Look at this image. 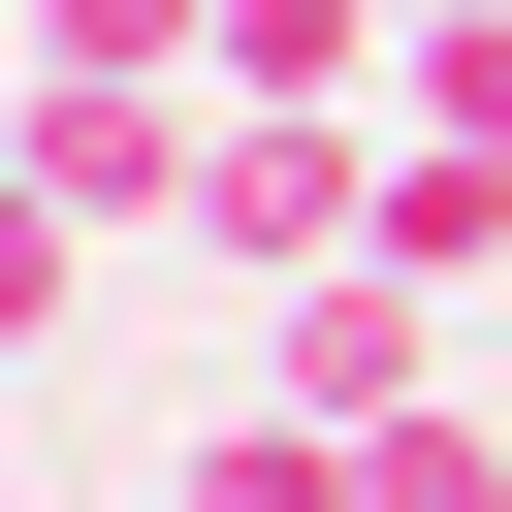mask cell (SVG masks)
<instances>
[{"label": "cell", "mask_w": 512, "mask_h": 512, "mask_svg": "<svg viewBox=\"0 0 512 512\" xmlns=\"http://www.w3.org/2000/svg\"><path fill=\"white\" fill-rule=\"evenodd\" d=\"M160 512H352V416H288V384H256V416H224V448H192Z\"/></svg>", "instance_id": "5"}, {"label": "cell", "mask_w": 512, "mask_h": 512, "mask_svg": "<svg viewBox=\"0 0 512 512\" xmlns=\"http://www.w3.org/2000/svg\"><path fill=\"white\" fill-rule=\"evenodd\" d=\"M384 96H416L448 160H512V0H416V64H384Z\"/></svg>", "instance_id": "6"}, {"label": "cell", "mask_w": 512, "mask_h": 512, "mask_svg": "<svg viewBox=\"0 0 512 512\" xmlns=\"http://www.w3.org/2000/svg\"><path fill=\"white\" fill-rule=\"evenodd\" d=\"M192 128H224V96H192V64H96V32H32V96H0V160H32L64 224H192Z\"/></svg>", "instance_id": "1"}, {"label": "cell", "mask_w": 512, "mask_h": 512, "mask_svg": "<svg viewBox=\"0 0 512 512\" xmlns=\"http://www.w3.org/2000/svg\"><path fill=\"white\" fill-rule=\"evenodd\" d=\"M352 256H416V288H480V256H512V160H448V128H384V224H352Z\"/></svg>", "instance_id": "4"}, {"label": "cell", "mask_w": 512, "mask_h": 512, "mask_svg": "<svg viewBox=\"0 0 512 512\" xmlns=\"http://www.w3.org/2000/svg\"><path fill=\"white\" fill-rule=\"evenodd\" d=\"M0 384H32V352H0Z\"/></svg>", "instance_id": "9"}, {"label": "cell", "mask_w": 512, "mask_h": 512, "mask_svg": "<svg viewBox=\"0 0 512 512\" xmlns=\"http://www.w3.org/2000/svg\"><path fill=\"white\" fill-rule=\"evenodd\" d=\"M64 320H96V224H64L32 160H0V352H64Z\"/></svg>", "instance_id": "7"}, {"label": "cell", "mask_w": 512, "mask_h": 512, "mask_svg": "<svg viewBox=\"0 0 512 512\" xmlns=\"http://www.w3.org/2000/svg\"><path fill=\"white\" fill-rule=\"evenodd\" d=\"M256 384H288V416H352V448H384V416H448V288H416V256H320V288L256 320Z\"/></svg>", "instance_id": "3"}, {"label": "cell", "mask_w": 512, "mask_h": 512, "mask_svg": "<svg viewBox=\"0 0 512 512\" xmlns=\"http://www.w3.org/2000/svg\"><path fill=\"white\" fill-rule=\"evenodd\" d=\"M352 224H384V128H352V96H224V128H192V256H256V288H320Z\"/></svg>", "instance_id": "2"}, {"label": "cell", "mask_w": 512, "mask_h": 512, "mask_svg": "<svg viewBox=\"0 0 512 512\" xmlns=\"http://www.w3.org/2000/svg\"><path fill=\"white\" fill-rule=\"evenodd\" d=\"M352 512H512V416H384V448H352Z\"/></svg>", "instance_id": "8"}]
</instances>
